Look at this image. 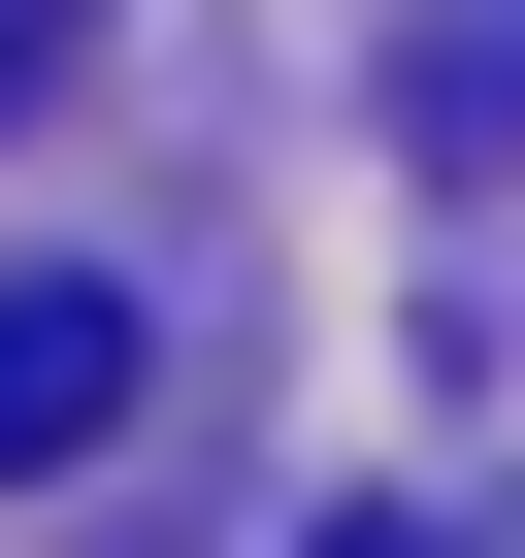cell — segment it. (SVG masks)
Wrapping results in <instances>:
<instances>
[{
  "mask_svg": "<svg viewBox=\"0 0 525 558\" xmlns=\"http://www.w3.org/2000/svg\"><path fill=\"white\" fill-rule=\"evenodd\" d=\"M132 427V296H99V263H0V493H66Z\"/></svg>",
  "mask_w": 525,
  "mask_h": 558,
  "instance_id": "obj_1",
  "label": "cell"
},
{
  "mask_svg": "<svg viewBox=\"0 0 525 558\" xmlns=\"http://www.w3.org/2000/svg\"><path fill=\"white\" fill-rule=\"evenodd\" d=\"M394 132L427 165H525V0H427V34H394Z\"/></svg>",
  "mask_w": 525,
  "mask_h": 558,
  "instance_id": "obj_2",
  "label": "cell"
},
{
  "mask_svg": "<svg viewBox=\"0 0 525 558\" xmlns=\"http://www.w3.org/2000/svg\"><path fill=\"white\" fill-rule=\"evenodd\" d=\"M66 34H99V0H0V99H66Z\"/></svg>",
  "mask_w": 525,
  "mask_h": 558,
  "instance_id": "obj_3",
  "label": "cell"
},
{
  "mask_svg": "<svg viewBox=\"0 0 525 558\" xmlns=\"http://www.w3.org/2000/svg\"><path fill=\"white\" fill-rule=\"evenodd\" d=\"M329 558H460V525H329Z\"/></svg>",
  "mask_w": 525,
  "mask_h": 558,
  "instance_id": "obj_4",
  "label": "cell"
}]
</instances>
